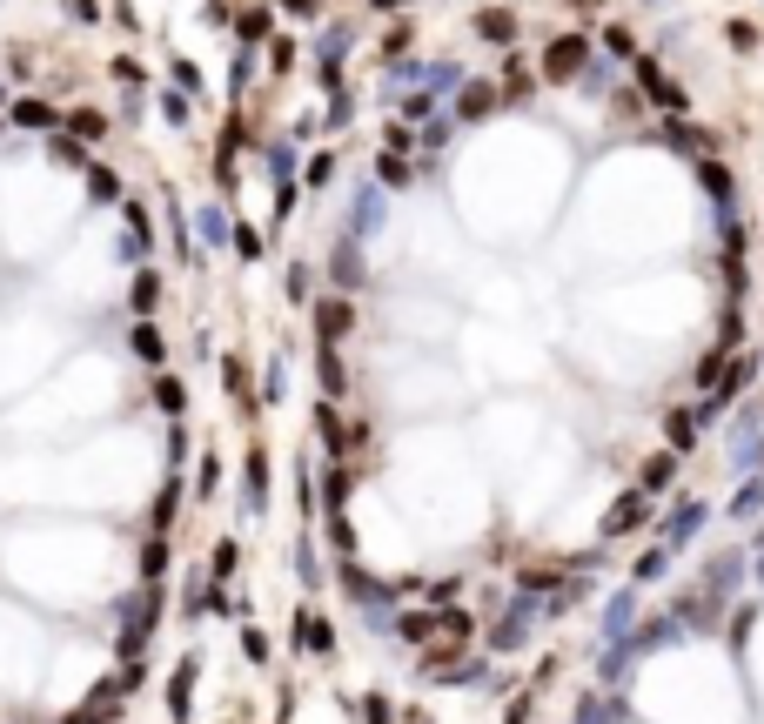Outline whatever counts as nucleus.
<instances>
[{
  "label": "nucleus",
  "instance_id": "obj_1",
  "mask_svg": "<svg viewBox=\"0 0 764 724\" xmlns=\"http://www.w3.org/2000/svg\"><path fill=\"white\" fill-rule=\"evenodd\" d=\"M584 68H590V47L577 41V34H557V41L543 47V81H584Z\"/></svg>",
  "mask_w": 764,
  "mask_h": 724
},
{
  "label": "nucleus",
  "instance_id": "obj_2",
  "mask_svg": "<svg viewBox=\"0 0 764 724\" xmlns=\"http://www.w3.org/2000/svg\"><path fill=\"white\" fill-rule=\"evenodd\" d=\"M537 617H543L537 597H517V604L490 624V644H496V651H523V644H530V631H537Z\"/></svg>",
  "mask_w": 764,
  "mask_h": 724
},
{
  "label": "nucleus",
  "instance_id": "obj_3",
  "mask_svg": "<svg viewBox=\"0 0 764 724\" xmlns=\"http://www.w3.org/2000/svg\"><path fill=\"white\" fill-rule=\"evenodd\" d=\"M704 510H711V503H697V497H684L671 510V517L657 523V550H684V543L697 537V530H704Z\"/></svg>",
  "mask_w": 764,
  "mask_h": 724
},
{
  "label": "nucleus",
  "instance_id": "obj_4",
  "mask_svg": "<svg viewBox=\"0 0 764 724\" xmlns=\"http://www.w3.org/2000/svg\"><path fill=\"white\" fill-rule=\"evenodd\" d=\"M349 329H356V309H349V295H329V302H315V336H322V349H336Z\"/></svg>",
  "mask_w": 764,
  "mask_h": 724
},
{
  "label": "nucleus",
  "instance_id": "obj_5",
  "mask_svg": "<svg viewBox=\"0 0 764 724\" xmlns=\"http://www.w3.org/2000/svg\"><path fill=\"white\" fill-rule=\"evenodd\" d=\"M329 275H336V289H362V282H369L362 242H349V235H342V242H336V255H329Z\"/></svg>",
  "mask_w": 764,
  "mask_h": 724
},
{
  "label": "nucleus",
  "instance_id": "obj_6",
  "mask_svg": "<svg viewBox=\"0 0 764 724\" xmlns=\"http://www.w3.org/2000/svg\"><path fill=\"white\" fill-rule=\"evenodd\" d=\"M148 631H155V590H141L135 604H128V624H121V651L135 657L141 644H148Z\"/></svg>",
  "mask_w": 764,
  "mask_h": 724
},
{
  "label": "nucleus",
  "instance_id": "obj_7",
  "mask_svg": "<svg viewBox=\"0 0 764 724\" xmlns=\"http://www.w3.org/2000/svg\"><path fill=\"white\" fill-rule=\"evenodd\" d=\"M342 590H349V597H356V604H362L369 617H376V624H389V617H382V604H389V590H382L376 577H362L356 564H342Z\"/></svg>",
  "mask_w": 764,
  "mask_h": 724
},
{
  "label": "nucleus",
  "instance_id": "obj_8",
  "mask_svg": "<svg viewBox=\"0 0 764 724\" xmlns=\"http://www.w3.org/2000/svg\"><path fill=\"white\" fill-rule=\"evenodd\" d=\"M630 631H637V597H630V590H617V597H610V611H604V644H624Z\"/></svg>",
  "mask_w": 764,
  "mask_h": 724
},
{
  "label": "nucleus",
  "instance_id": "obj_9",
  "mask_svg": "<svg viewBox=\"0 0 764 724\" xmlns=\"http://www.w3.org/2000/svg\"><path fill=\"white\" fill-rule=\"evenodd\" d=\"M637 523H651V497H644V490H630V497L604 517V530H610V537H624V530H637Z\"/></svg>",
  "mask_w": 764,
  "mask_h": 724
},
{
  "label": "nucleus",
  "instance_id": "obj_10",
  "mask_svg": "<svg viewBox=\"0 0 764 724\" xmlns=\"http://www.w3.org/2000/svg\"><path fill=\"white\" fill-rule=\"evenodd\" d=\"M148 242H155V228H148V208L128 202V235H121V255H128V262H141V255H148Z\"/></svg>",
  "mask_w": 764,
  "mask_h": 724
},
{
  "label": "nucleus",
  "instance_id": "obj_11",
  "mask_svg": "<svg viewBox=\"0 0 764 724\" xmlns=\"http://www.w3.org/2000/svg\"><path fill=\"white\" fill-rule=\"evenodd\" d=\"M490 108H496V88H490V81H470V88L456 94V121H483Z\"/></svg>",
  "mask_w": 764,
  "mask_h": 724
},
{
  "label": "nucleus",
  "instance_id": "obj_12",
  "mask_svg": "<svg viewBox=\"0 0 764 724\" xmlns=\"http://www.w3.org/2000/svg\"><path fill=\"white\" fill-rule=\"evenodd\" d=\"M376 228H382V195L376 188H356V235H349V242H369Z\"/></svg>",
  "mask_w": 764,
  "mask_h": 724
},
{
  "label": "nucleus",
  "instance_id": "obj_13",
  "mask_svg": "<svg viewBox=\"0 0 764 724\" xmlns=\"http://www.w3.org/2000/svg\"><path fill=\"white\" fill-rule=\"evenodd\" d=\"M476 34H483V41H496V47H510V41H517V21H510L503 7H483V14H476Z\"/></svg>",
  "mask_w": 764,
  "mask_h": 724
},
{
  "label": "nucleus",
  "instance_id": "obj_14",
  "mask_svg": "<svg viewBox=\"0 0 764 724\" xmlns=\"http://www.w3.org/2000/svg\"><path fill=\"white\" fill-rule=\"evenodd\" d=\"M315 430H322V443H329V450H336V456H349V430H342L336 403H322V409H315Z\"/></svg>",
  "mask_w": 764,
  "mask_h": 724
},
{
  "label": "nucleus",
  "instance_id": "obj_15",
  "mask_svg": "<svg viewBox=\"0 0 764 724\" xmlns=\"http://www.w3.org/2000/svg\"><path fill=\"white\" fill-rule=\"evenodd\" d=\"M248 510H269V456H248Z\"/></svg>",
  "mask_w": 764,
  "mask_h": 724
},
{
  "label": "nucleus",
  "instance_id": "obj_16",
  "mask_svg": "<svg viewBox=\"0 0 764 724\" xmlns=\"http://www.w3.org/2000/svg\"><path fill=\"white\" fill-rule=\"evenodd\" d=\"M7 121H14V128H34V135H41V128H54V108H47V101H14V108H7Z\"/></svg>",
  "mask_w": 764,
  "mask_h": 724
},
{
  "label": "nucleus",
  "instance_id": "obj_17",
  "mask_svg": "<svg viewBox=\"0 0 764 724\" xmlns=\"http://www.w3.org/2000/svg\"><path fill=\"white\" fill-rule=\"evenodd\" d=\"M637 81H644V94H651V101H664V108H677V88L664 81V74H657V61H637Z\"/></svg>",
  "mask_w": 764,
  "mask_h": 724
},
{
  "label": "nucleus",
  "instance_id": "obj_18",
  "mask_svg": "<svg viewBox=\"0 0 764 724\" xmlns=\"http://www.w3.org/2000/svg\"><path fill=\"white\" fill-rule=\"evenodd\" d=\"M738 577H744V564H738V557H724V564H711L704 590H711V597H731V590H738Z\"/></svg>",
  "mask_w": 764,
  "mask_h": 724
},
{
  "label": "nucleus",
  "instance_id": "obj_19",
  "mask_svg": "<svg viewBox=\"0 0 764 724\" xmlns=\"http://www.w3.org/2000/svg\"><path fill=\"white\" fill-rule=\"evenodd\" d=\"M697 181H704V195H711V202H724V208H731V168L704 161V168H697Z\"/></svg>",
  "mask_w": 764,
  "mask_h": 724
},
{
  "label": "nucleus",
  "instance_id": "obj_20",
  "mask_svg": "<svg viewBox=\"0 0 764 724\" xmlns=\"http://www.w3.org/2000/svg\"><path fill=\"white\" fill-rule=\"evenodd\" d=\"M188 698H195V664H181V671H175V684H168V711L188 718Z\"/></svg>",
  "mask_w": 764,
  "mask_h": 724
},
{
  "label": "nucleus",
  "instance_id": "obj_21",
  "mask_svg": "<svg viewBox=\"0 0 764 724\" xmlns=\"http://www.w3.org/2000/svg\"><path fill=\"white\" fill-rule=\"evenodd\" d=\"M195 228H202V249H222V242H228V215H222V208H202Z\"/></svg>",
  "mask_w": 764,
  "mask_h": 724
},
{
  "label": "nucleus",
  "instance_id": "obj_22",
  "mask_svg": "<svg viewBox=\"0 0 764 724\" xmlns=\"http://www.w3.org/2000/svg\"><path fill=\"white\" fill-rule=\"evenodd\" d=\"M128 302H135V316L148 322V309H155V302H161V282H155V275H148V269H141V275H135V289H128Z\"/></svg>",
  "mask_w": 764,
  "mask_h": 724
},
{
  "label": "nucleus",
  "instance_id": "obj_23",
  "mask_svg": "<svg viewBox=\"0 0 764 724\" xmlns=\"http://www.w3.org/2000/svg\"><path fill=\"white\" fill-rule=\"evenodd\" d=\"M630 664H637V651H630V644H610L597 671H604V684H617V678H630Z\"/></svg>",
  "mask_w": 764,
  "mask_h": 724
},
{
  "label": "nucleus",
  "instance_id": "obj_24",
  "mask_svg": "<svg viewBox=\"0 0 764 724\" xmlns=\"http://www.w3.org/2000/svg\"><path fill=\"white\" fill-rule=\"evenodd\" d=\"M657 141H664V148H704V135H697L691 121H664V128H657Z\"/></svg>",
  "mask_w": 764,
  "mask_h": 724
},
{
  "label": "nucleus",
  "instance_id": "obj_25",
  "mask_svg": "<svg viewBox=\"0 0 764 724\" xmlns=\"http://www.w3.org/2000/svg\"><path fill=\"white\" fill-rule=\"evenodd\" d=\"M88 195L94 202H121V175L114 168H88Z\"/></svg>",
  "mask_w": 764,
  "mask_h": 724
},
{
  "label": "nucleus",
  "instance_id": "obj_26",
  "mask_svg": "<svg viewBox=\"0 0 764 724\" xmlns=\"http://www.w3.org/2000/svg\"><path fill=\"white\" fill-rule=\"evenodd\" d=\"M671 476H677V456H671V450H664V456H651V463H644V497H651V490H664Z\"/></svg>",
  "mask_w": 764,
  "mask_h": 724
},
{
  "label": "nucleus",
  "instance_id": "obj_27",
  "mask_svg": "<svg viewBox=\"0 0 764 724\" xmlns=\"http://www.w3.org/2000/svg\"><path fill=\"white\" fill-rule=\"evenodd\" d=\"M295 637H302L309 651H329V644H336V637H329V624H322V617H295Z\"/></svg>",
  "mask_w": 764,
  "mask_h": 724
},
{
  "label": "nucleus",
  "instance_id": "obj_28",
  "mask_svg": "<svg viewBox=\"0 0 764 724\" xmlns=\"http://www.w3.org/2000/svg\"><path fill=\"white\" fill-rule=\"evenodd\" d=\"M349 41H356V34H349V27H322V68H336V61H342V47H349Z\"/></svg>",
  "mask_w": 764,
  "mask_h": 724
},
{
  "label": "nucleus",
  "instance_id": "obj_29",
  "mask_svg": "<svg viewBox=\"0 0 764 724\" xmlns=\"http://www.w3.org/2000/svg\"><path fill=\"white\" fill-rule=\"evenodd\" d=\"M68 128H74V141H101V135H108V114L81 108V114H74V121H68Z\"/></svg>",
  "mask_w": 764,
  "mask_h": 724
},
{
  "label": "nucleus",
  "instance_id": "obj_30",
  "mask_svg": "<svg viewBox=\"0 0 764 724\" xmlns=\"http://www.w3.org/2000/svg\"><path fill=\"white\" fill-rule=\"evenodd\" d=\"M248 81H255V54H248V47H235V68H228V94L242 101V88H248Z\"/></svg>",
  "mask_w": 764,
  "mask_h": 724
},
{
  "label": "nucleus",
  "instance_id": "obj_31",
  "mask_svg": "<svg viewBox=\"0 0 764 724\" xmlns=\"http://www.w3.org/2000/svg\"><path fill=\"white\" fill-rule=\"evenodd\" d=\"M758 510H764V476H751L738 490V503H731V517H758Z\"/></svg>",
  "mask_w": 764,
  "mask_h": 724
},
{
  "label": "nucleus",
  "instance_id": "obj_32",
  "mask_svg": "<svg viewBox=\"0 0 764 724\" xmlns=\"http://www.w3.org/2000/svg\"><path fill=\"white\" fill-rule=\"evenodd\" d=\"M396 631H403V637H409V644H429V637L443 631V624H436V617H423V611H409V617H403V624H396Z\"/></svg>",
  "mask_w": 764,
  "mask_h": 724
},
{
  "label": "nucleus",
  "instance_id": "obj_33",
  "mask_svg": "<svg viewBox=\"0 0 764 724\" xmlns=\"http://www.w3.org/2000/svg\"><path fill=\"white\" fill-rule=\"evenodd\" d=\"M135 356L141 362H161V329H155V322H135Z\"/></svg>",
  "mask_w": 764,
  "mask_h": 724
},
{
  "label": "nucleus",
  "instance_id": "obj_34",
  "mask_svg": "<svg viewBox=\"0 0 764 724\" xmlns=\"http://www.w3.org/2000/svg\"><path fill=\"white\" fill-rule=\"evenodd\" d=\"M329 543H336L342 557H356V530H349V517H342V510H329Z\"/></svg>",
  "mask_w": 764,
  "mask_h": 724
},
{
  "label": "nucleus",
  "instance_id": "obj_35",
  "mask_svg": "<svg viewBox=\"0 0 764 724\" xmlns=\"http://www.w3.org/2000/svg\"><path fill=\"white\" fill-rule=\"evenodd\" d=\"M671 443H677L671 456H684V450L697 443V423H691V409H677V416H671Z\"/></svg>",
  "mask_w": 764,
  "mask_h": 724
},
{
  "label": "nucleus",
  "instance_id": "obj_36",
  "mask_svg": "<svg viewBox=\"0 0 764 724\" xmlns=\"http://www.w3.org/2000/svg\"><path fill=\"white\" fill-rule=\"evenodd\" d=\"M376 181H382V188H403V181H409V161L403 155H382L376 161Z\"/></svg>",
  "mask_w": 764,
  "mask_h": 724
},
{
  "label": "nucleus",
  "instance_id": "obj_37",
  "mask_svg": "<svg viewBox=\"0 0 764 724\" xmlns=\"http://www.w3.org/2000/svg\"><path fill=\"white\" fill-rule=\"evenodd\" d=\"M155 403L168 409V416H181V403H188V389H181L175 376H161V383H155Z\"/></svg>",
  "mask_w": 764,
  "mask_h": 724
},
{
  "label": "nucleus",
  "instance_id": "obj_38",
  "mask_svg": "<svg viewBox=\"0 0 764 724\" xmlns=\"http://www.w3.org/2000/svg\"><path fill=\"white\" fill-rule=\"evenodd\" d=\"M322 503H329V510H342V503H349V476H342V470L322 476Z\"/></svg>",
  "mask_w": 764,
  "mask_h": 724
},
{
  "label": "nucleus",
  "instance_id": "obj_39",
  "mask_svg": "<svg viewBox=\"0 0 764 724\" xmlns=\"http://www.w3.org/2000/svg\"><path fill=\"white\" fill-rule=\"evenodd\" d=\"M269 21H275L269 7H248V14H242V41H262V34H269Z\"/></svg>",
  "mask_w": 764,
  "mask_h": 724
},
{
  "label": "nucleus",
  "instance_id": "obj_40",
  "mask_svg": "<svg viewBox=\"0 0 764 724\" xmlns=\"http://www.w3.org/2000/svg\"><path fill=\"white\" fill-rule=\"evenodd\" d=\"M664 564H671V550H651V557H637V584H657V577H664Z\"/></svg>",
  "mask_w": 764,
  "mask_h": 724
},
{
  "label": "nucleus",
  "instance_id": "obj_41",
  "mask_svg": "<svg viewBox=\"0 0 764 724\" xmlns=\"http://www.w3.org/2000/svg\"><path fill=\"white\" fill-rule=\"evenodd\" d=\"M228 242H235V249H242V262H255V255H262V235H255V228H228Z\"/></svg>",
  "mask_w": 764,
  "mask_h": 724
},
{
  "label": "nucleus",
  "instance_id": "obj_42",
  "mask_svg": "<svg viewBox=\"0 0 764 724\" xmlns=\"http://www.w3.org/2000/svg\"><path fill=\"white\" fill-rule=\"evenodd\" d=\"M289 396V369L282 362H269V383H262V403H282Z\"/></svg>",
  "mask_w": 764,
  "mask_h": 724
},
{
  "label": "nucleus",
  "instance_id": "obj_43",
  "mask_svg": "<svg viewBox=\"0 0 764 724\" xmlns=\"http://www.w3.org/2000/svg\"><path fill=\"white\" fill-rule=\"evenodd\" d=\"M161 570H168V543H148V550H141V577H161Z\"/></svg>",
  "mask_w": 764,
  "mask_h": 724
},
{
  "label": "nucleus",
  "instance_id": "obj_44",
  "mask_svg": "<svg viewBox=\"0 0 764 724\" xmlns=\"http://www.w3.org/2000/svg\"><path fill=\"white\" fill-rule=\"evenodd\" d=\"M175 88H181V101H188V94H202V74H195V61H175Z\"/></svg>",
  "mask_w": 764,
  "mask_h": 724
},
{
  "label": "nucleus",
  "instance_id": "obj_45",
  "mask_svg": "<svg viewBox=\"0 0 764 724\" xmlns=\"http://www.w3.org/2000/svg\"><path fill=\"white\" fill-rule=\"evenodd\" d=\"M322 389L342 396V356H336V349H322Z\"/></svg>",
  "mask_w": 764,
  "mask_h": 724
},
{
  "label": "nucleus",
  "instance_id": "obj_46",
  "mask_svg": "<svg viewBox=\"0 0 764 724\" xmlns=\"http://www.w3.org/2000/svg\"><path fill=\"white\" fill-rule=\"evenodd\" d=\"M724 362H731V356H724V349H711V356L697 362V383L711 389V383H718V376H724Z\"/></svg>",
  "mask_w": 764,
  "mask_h": 724
},
{
  "label": "nucleus",
  "instance_id": "obj_47",
  "mask_svg": "<svg viewBox=\"0 0 764 724\" xmlns=\"http://www.w3.org/2000/svg\"><path fill=\"white\" fill-rule=\"evenodd\" d=\"M336 181V155H315L309 161V188H329Z\"/></svg>",
  "mask_w": 764,
  "mask_h": 724
},
{
  "label": "nucleus",
  "instance_id": "obj_48",
  "mask_svg": "<svg viewBox=\"0 0 764 724\" xmlns=\"http://www.w3.org/2000/svg\"><path fill=\"white\" fill-rule=\"evenodd\" d=\"M222 383H228V389H235V403H242V396H248V369H242V362H235V356H228V362H222Z\"/></svg>",
  "mask_w": 764,
  "mask_h": 724
},
{
  "label": "nucleus",
  "instance_id": "obj_49",
  "mask_svg": "<svg viewBox=\"0 0 764 724\" xmlns=\"http://www.w3.org/2000/svg\"><path fill=\"white\" fill-rule=\"evenodd\" d=\"M175 503H181V490L168 483V490H161V503H155V530H168V523H175Z\"/></svg>",
  "mask_w": 764,
  "mask_h": 724
},
{
  "label": "nucleus",
  "instance_id": "obj_50",
  "mask_svg": "<svg viewBox=\"0 0 764 724\" xmlns=\"http://www.w3.org/2000/svg\"><path fill=\"white\" fill-rule=\"evenodd\" d=\"M295 215V181H282V188H275V222H289Z\"/></svg>",
  "mask_w": 764,
  "mask_h": 724
},
{
  "label": "nucleus",
  "instance_id": "obj_51",
  "mask_svg": "<svg viewBox=\"0 0 764 724\" xmlns=\"http://www.w3.org/2000/svg\"><path fill=\"white\" fill-rule=\"evenodd\" d=\"M289 302H309V269H302V262L289 269Z\"/></svg>",
  "mask_w": 764,
  "mask_h": 724
},
{
  "label": "nucleus",
  "instance_id": "obj_52",
  "mask_svg": "<svg viewBox=\"0 0 764 724\" xmlns=\"http://www.w3.org/2000/svg\"><path fill=\"white\" fill-rule=\"evenodd\" d=\"M68 14H74L81 27H94V21H101V7H94V0H68Z\"/></svg>",
  "mask_w": 764,
  "mask_h": 724
},
{
  "label": "nucleus",
  "instance_id": "obj_53",
  "mask_svg": "<svg viewBox=\"0 0 764 724\" xmlns=\"http://www.w3.org/2000/svg\"><path fill=\"white\" fill-rule=\"evenodd\" d=\"M242 651L255 657V664H262V657H269V637H262V631H242Z\"/></svg>",
  "mask_w": 764,
  "mask_h": 724
},
{
  "label": "nucleus",
  "instance_id": "obj_54",
  "mask_svg": "<svg viewBox=\"0 0 764 724\" xmlns=\"http://www.w3.org/2000/svg\"><path fill=\"white\" fill-rule=\"evenodd\" d=\"M269 168H275V175H282V181H289V168H295V155H289V148H282V141H275V148H269Z\"/></svg>",
  "mask_w": 764,
  "mask_h": 724
},
{
  "label": "nucleus",
  "instance_id": "obj_55",
  "mask_svg": "<svg viewBox=\"0 0 764 724\" xmlns=\"http://www.w3.org/2000/svg\"><path fill=\"white\" fill-rule=\"evenodd\" d=\"M289 14H302V21H315V0H282Z\"/></svg>",
  "mask_w": 764,
  "mask_h": 724
},
{
  "label": "nucleus",
  "instance_id": "obj_56",
  "mask_svg": "<svg viewBox=\"0 0 764 724\" xmlns=\"http://www.w3.org/2000/svg\"><path fill=\"white\" fill-rule=\"evenodd\" d=\"M758 584H764V557H758Z\"/></svg>",
  "mask_w": 764,
  "mask_h": 724
},
{
  "label": "nucleus",
  "instance_id": "obj_57",
  "mask_svg": "<svg viewBox=\"0 0 764 724\" xmlns=\"http://www.w3.org/2000/svg\"><path fill=\"white\" fill-rule=\"evenodd\" d=\"M758 557H764V530H758Z\"/></svg>",
  "mask_w": 764,
  "mask_h": 724
},
{
  "label": "nucleus",
  "instance_id": "obj_58",
  "mask_svg": "<svg viewBox=\"0 0 764 724\" xmlns=\"http://www.w3.org/2000/svg\"><path fill=\"white\" fill-rule=\"evenodd\" d=\"M376 7H396V0H376Z\"/></svg>",
  "mask_w": 764,
  "mask_h": 724
}]
</instances>
